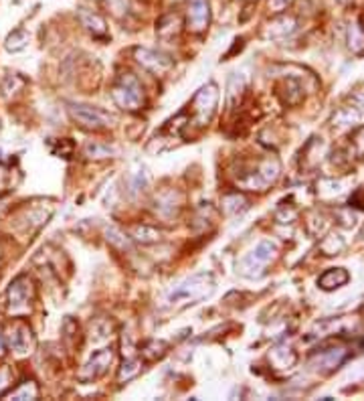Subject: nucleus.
I'll return each mask as SVG.
<instances>
[{"label": "nucleus", "instance_id": "obj_1", "mask_svg": "<svg viewBox=\"0 0 364 401\" xmlns=\"http://www.w3.org/2000/svg\"><path fill=\"white\" fill-rule=\"evenodd\" d=\"M219 104V88L217 84H207L194 93L190 104L182 110L179 116H174L162 130H170L177 136H186L188 128L203 130L211 124Z\"/></svg>", "mask_w": 364, "mask_h": 401}, {"label": "nucleus", "instance_id": "obj_2", "mask_svg": "<svg viewBox=\"0 0 364 401\" xmlns=\"http://www.w3.org/2000/svg\"><path fill=\"white\" fill-rule=\"evenodd\" d=\"M215 290V280L211 274H194L181 282L166 298L170 308H186L209 298Z\"/></svg>", "mask_w": 364, "mask_h": 401}, {"label": "nucleus", "instance_id": "obj_3", "mask_svg": "<svg viewBox=\"0 0 364 401\" xmlns=\"http://www.w3.org/2000/svg\"><path fill=\"white\" fill-rule=\"evenodd\" d=\"M277 177H279V162L277 158L268 156L257 165L239 167V171L235 173V182L245 191H265L268 186H272Z\"/></svg>", "mask_w": 364, "mask_h": 401}, {"label": "nucleus", "instance_id": "obj_4", "mask_svg": "<svg viewBox=\"0 0 364 401\" xmlns=\"http://www.w3.org/2000/svg\"><path fill=\"white\" fill-rule=\"evenodd\" d=\"M114 104L130 114H136L146 106V93L134 73H122L112 88Z\"/></svg>", "mask_w": 364, "mask_h": 401}, {"label": "nucleus", "instance_id": "obj_5", "mask_svg": "<svg viewBox=\"0 0 364 401\" xmlns=\"http://www.w3.org/2000/svg\"><path fill=\"white\" fill-rule=\"evenodd\" d=\"M67 114L79 128L90 132H101L116 124V118L109 112L93 106H83V104H69Z\"/></svg>", "mask_w": 364, "mask_h": 401}, {"label": "nucleus", "instance_id": "obj_6", "mask_svg": "<svg viewBox=\"0 0 364 401\" xmlns=\"http://www.w3.org/2000/svg\"><path fill=\"white\" fill-rule=\"evenodd\" d=\"M277 256V245L273 241H259L249 254L241 258L237 264V271L245 278H259L265 267L272 264Z\"/></svg>", "mask_w": 364, "mask_h": 401}, {"label": "nucleus", "instance_id": "obj_7", "mask_svg": "<svg viewBox=\"0 0 364 401\" xmlns=\"http://www.w3.org/2000/svg\"><path fill=\"white\" fill-rule=\"evenodd\" d=\"M35 298V288L29 276H18L12 280V284L8 286L6 292V300H8V314L14 318H21L25 314L31 312V302Z\"/></svg>", "mask_w": 364, "mask_h": 401}, {"label": "nucleus", "instance_id": "obj_8", "mask_svg": "<svg viewBox=\"0 0 364 401\" xmlns=\"http://www.w3.org/2000/svg\"><path fill=\"white\" fill-rule=\"evenodd\" d=\"M4 341H6V347L16 356L31 355L37 347L35 332L23 318L12 320V324L8 326V330L4 335Z\"/></svg>", "mask_w": 364, "mask_h": 401}, {"label": "nucleus", "instance_id": "obj_9", "mask_svg": "<svg viewBox=\"0 0 364 401\" xmlns=\"http://www.w3.org/2000/svg\"><path fill=\"white\" fill-rule=\"evenodd\" d=\"M132 55L138 65H142V69L150 71L152 75H164L166 71L172 69V59L160 51H154L148 47H134Z\"/></svg>", "mask_w": 364, "mask_h": 401}, {"label": "nucleus", "instance_id": "obj_10", "mask_svg": "<svg viewBox=\"0 0 364 401\" xmlns=\"http://www.w3.org/2000/svg\"><path fill=\"white\" fill-rule=\"evenodd\" d=\"M114 356H116V353H114L112 347H105V349L95 351V353L91 355L90 361L79 369L77 379H79L81 383H91V381L103 377V375L107 373L109 365L114 363Z\"/></svg>", "mask_w": 364, "mask_h": 401}, {"label": "nucleus", "instance_id": "obj_11", "mask_svg": "<svg viewBox=\"0 0 364 401\" xmlns=\"http://www.w3.org/2000/svg\"><path fill=\"white\" fill-rule=\"evenodd\" d=\"M211 25V2L209 0H190L186 10V29L194 35H200Z\"/></svg>", "mask_w": 364, "mask_h": 401}, {"label": "nucleus", "instance_id": "obj_12", "mask_svg": "<svg viewBox=\"0 0 364 401\" xmlns=\"http://www.w3.org/2000/svg\"><path fill=\"white\" fill-rule=\"evenodd\" d=\"M298 27V21L294 16H287V14H277L275 19H272V23H268L265 31H263V37L265 39H283L287 35H291Z\"/></svg>", "mask_w": 364, "mask_h": 401}, {"label": "nucleus", "instance_id": "obj_13", "mask_svg": "<svg viewBox=\"0 0 364 401\" xmlns=\"http://www.w3.org/2000/svg\"><path fill=\"white\" fill-rule=\"evenodd\" d=\"M182 31V19L177 12H168L164 16L158 19L156 23V35L162 39V41H170V39H177Z\"/></svg>", "mask_w": 364, "mask_h": 401}, {"label": "nucleus", "instance_id": "obj_14", "mask_svg": "<svg viewBox=\"0 0 364 401\" xmlns=\"http://www.w3.org/2000/svg\"><path fill=\"white\" fill-rule=\"evenodd\" d=\"M348 282H350V274L344 267H330L318 278V286L324 292L338 290V288L346 286Z\"/></svg>", "mask_w": 364, "mask_h": 401}, {"label": "nucleus", "instance_id": "obj_15", "mask_svg": "<svg viewBox=\"0 0 364 401\" xmlns=\"http://www.w3.org/2000/svg\"><path fill=\"white\" fill-rule=\"evenodd\" d=\"M277 95L281 97L283 104L287 106H298L304 99V86L300 80L296 77H285L279 86H277Z\"/></svg>", "mask_w": 364, "mask_h": 401}, {"label": "nucleus", "instance_id": "obj_16", "mask_svg": "<svg viewBox=\"0 0 364 401\" xmlns=\"http://www.w3.org/2000/svg\"><path fill=\"white\" fill-rule=\"evenodd\" d=\"M79 21L83 25V29L95 39H107V25L97 12L88 10V8H79Z\"/></svg>", "mask_w": 364, "mask_h": 401}, {"label": "nucleus", "instance_id": "obj_17", "mask_svg": "<svg viewBox=\"0 0 364 401\" xmlns=\"http://www.w3.org/2000/svg\"><path fill=\"white\" fill-rule=\"evenodd\" d=\"M130 237H132V241H138L142 245H150V243H158L162 239V231L152 227V225L138 223L130 229Z\"/></svg>", "mask_w": 364, "mask_h": 401}, {"label": "nucleus", "instance_id": "obj_18", "mask_svg": "<svg viewBox=\"0 0 364 401\" xmlns=\"http://www.w3.org/2000/svg\"><path fill=\"white\" fill-rule=\"evenodd\" d=\"M245 88H247V77H245L243 73H233V77L229 80V86H227L229 110H233V108H237V106H239L241 95H243Z\"/></svg>", "mask_w": 364, "mask_h": 401}, {"label": "nucleus", "instance_id": "obj_19", "mask_svg": "<svg viewBox=\"0 0 364 401\" xmlns=\"http://www.w3.org/2000/svg\"><path fill=\"white\" fill-rule=\"evenodd\" d=\"M249 207V201L247 197H243L241 193H229L223 197V213L225 215H237L241 211H245Z\"/></svg>", "mask_w": 364, "mask_h": 401}, {"label": "nucleus", "instance_id": "obj_20", "mask_svg": "<svg viewBox=\"0 0 364 401\" xmlns=\"http://www.w3.org/2000/svg\"><path fill=\"white\" fill-rule=\"evenodd\" d=\"M39 385L33 381V379H29V381H23L16 389H10L8 393H4L6 398H10V400H37L39 398Z\"/></svg>", "mask_w": 364, "mask_h": 401}, {"label": "nucleus", "instance_id": "obj_21", "mask_svg": "<svg viewBox=\"0 0 364 401\" xmlns=\"http://www.w3.org/2000/svg\"><path fill=\"white\" fill-rule=\"evenodd\" d=\"M142 361L136 359V356H128L124 363H122V367H120V371H118V381L120 383H128V381H132V379H136L138 375L142 373Z\"/></svg>", "mask_w": 364, "mask_h": 401}, {"label": "nucleus", "instance_id": "obj_22", "mask_svg": "<svg viewBox=\"0 0 364 401\" xmlns=\"http://www.w3.org/2000/svg\"><path fill=\"white\" fill-rule=\"evenodd\" d=\"M29 39H31V37H29V31H25V29H14V31L6 37L4 47H6L8 53H18V51H23V49H27Z\"/></svg>", "mask_w": 364, "mask_h": 401}, {"label": "nucleus", "instance_id": "obj_23", "mask_svg": "<svg viewBox=\"0 0 364 401\" xmlns=\"http://www.w3.org/2000/svg\"><path fill=\"white\" fill-rule=\"evenodd\" d=\"M116 154V150L107 144L101 142H88L83 148V156H88L91 160H101V158H112Z\"/></svg>", "mask_w": 364, "mask_h": 401}, {"label": "nucleus", "instance_id": "obj_24", "mask_svg": "<svg viewBox=\"0 0 364 401\" xmlns=\"http://www.w3.org/2000/svg\"><path fill=\"white\" fill-rule=\"evenodd\" d=\"M181 205L174 199V193L170 191L168 195H156V211L160 215H177Z\"/></svg>", "mask_w": 364, "mask_h": 401}, {"label": "nucleus", "instance_id": "obj_25", "mask_svg": "<svg viewBox=\"0 0 364 401\" xmlns=\"http://www.w3.org/2000/svg\"><path fill=\"white\" fill-rule=\"evenodd\" d=\"M105 235H107V241L112 243V245H116L118 250H122V252H130L132 250V237H126V233H122L120 229H107L105 231Z\"/></svg>", "mask_w": 364, "mask_h": 401}, {"label": "nucleus", "instance_id": "obj_26", "mask_svg": "<svg viewBox=\"0 0 364 401\" xmlns=\"http://www.w3.org/2000/svg\"><path fill=\"white\" fill-rule=\"evenodd\" d=\"M344 359H346V355H344L342 351H336V349H334V351H328V353H322L316 361H318L320 367L332 371V369H336L338 365H342Z\"/></svg>", "mask_w": 364, "mask_h": 401}, {"label": "nucleus", "instance_id": "obj_27", "mask_svg": "<svg viewBox=\"0 0 364 401\" xmlns=\"http://www.w3.org/2000/svg\"><path fill=\"white\" fill-rule=\"evenodd\" d=\"M322 252H324V256H336V254H340L344 247H346V241L340 237V235H328L324 241H322Z\"/></svg>", "mask_w": 364, "mask_h": 401}, {"label": "nucleus", "instance_id": "obj_28", "mask_svg": "<svg viewBox=\"0 0 364 401\" xmlns=\"http://www.w3.org/2000/svg\"><path fill=\"white\" fill-rule=\"evenodd\" d=\"M166 351H168V345L164 341H150L144 347L142 355L146 356L148 361H156V359H162V356L166 355Z\"/></svg>", "mask_w": 364, "mask_h": 401}, {"label": "nucleus", "instance_id": "obj_29", "mask_svg": "<svg viewBox=\"0 0 364 401\" xmlns=\"http://www.w3.org/2000/svg\"><path fill=\"white\" fill-rule=\"evenodd\" d=\"M27 86V80H23L21 75H6L4 82H2V91L4 95H10V93H16Z\"/></svg>", "mask_w": 364, "mask_h": 401}, {"label": "nucleus", "instance_id": "obj_30", "mask_svg": "<svg viewBox=\"0 0 364 401\" xmlns=\"http://www.w3.org/2000/svg\"><path fill=\"white\" fill-rule=\"evenodd\" d=\"M363 45H364L363 29L352 27V29H350V49L356 51V53H361V51H363Z\"/></svg>", "mask_w": 364, "mask_h": 401}, {"label": "nucleus", "instance_id": "obj_31", "mask_svg": "<svg viewBox=\"0 0 364 401\" xmlns=\"http://www.w3.org/2000/svg\"><path fill=\"white\" fill-rule=\"evenodd\" d=\"M291 2L294 0H270L268 2V8L272 10L273 14H281V12H285L291 6Z\"/></svg>", "mask_w": 364, "mask_h": 401}, {"label": "nucleus", "instance_id": "obj_32", "mask_svg": "<svg viewBox=\"0 0 364 401\" xmlns=\"http://www.w3.org/2000/svg\"><path fill=\"white\" fill-rule=\"evenodd\" d=\"M10 383H12V373H10V369L8 367H0V396H4L6 391V387H10Z\"/></svg>", "mask_w": 364, "mask_h": 401}, {"label": "nucleus", "instance_id": "obj_33", "mask_svg": "<svg viewBox=\"0 0 364 401\" xmlns=\"http://www.w3.org/2000/svg\"><path fill=\"white\" fill-rule=\"evenodd\" d=\"M4 351H6V341H4V335L0 332V356L4 355Z\"/></svg>", "mask_w": 364, "mask_h": 401}, {"label": "nucleus", "instance_id": "obj_34", "mask_svg": "<svg viewBox=\"0 0 364 401\" xmlns=\"http://www.w3.org/2000/svg\"><path fill=\"white\" fill-rule=\"evenodd\" d=\"M247 2H257V0H247Z\"/></svg>", "mask_w": 364, "mask_h": 401}, {"label": "nucleus", "instance_id": "obj_35", "mask_svg": "<svg viewBox=\"0 0 364 401\" xmlns=\"http://www.w3.org/2000/svg\"><path fill=\"white\" fill-rule=\"evenodd\" d=\"M363 33H364V19H363Z\"/></svg>", "mask_w": 364, "mask_h": 401}]
</instances>
